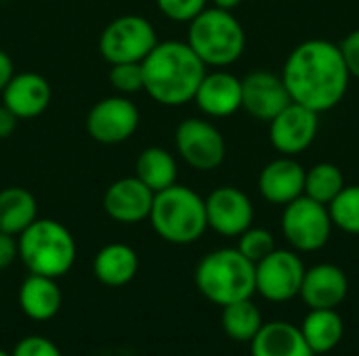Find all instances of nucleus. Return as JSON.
<instances>
[{"instance_id": "f257e3e1", "label": "nucleus", "mask_w": 359, "mask_h": 356, "mask_svg": "<svg viewBox=\"0 0 359 356\" xmlns=\"http://www.w3.org/2000/svg\"><path fill=\"white\" fill-rule=\"evenodd\" d=\"M282 80L294 103L324 113L345 99L351 76L339 44L313 38L292 48Z\"/></svg>"}, {"instance_id": "f03ea898", "label": "nucleus", "mask_w": 359, "mask_h": 356, "mask_svg": "<svg viewBox=\"0 0 359 356\" xmlns=\"http://www.w3.org/2000/svg\"><path fill=\"white\" fill-rule=\"evenodd\" d=\"M143 90L160 105L181 107L194 101L206 65L187 42H158L141 61Z\"/></svg>"}, {"instance_id": "7ed1b4c3", "label": "nucleus", "mask_w": 359, "mask_h": 356, "mask_svg": "<svg viewBox=\"0 0 359 356\" xmlns=\"http://www.w3.org/2000/svg\"><path fill=\"white\" fill-rule=\"evenodd\" d=\"M194 279L198 292L221 308L257 294L255 264L244 258L238 248H221L206 254L198 262Z\"/></svg>"}, {"instance_id": "20e7f679", "label": "nucleus", "mask_w": 359, "mask_h": 356, "mask_svg": "<svg viewBox=\"0 0 359 356\" xmlns=\"http://www.w3.org/2000/svg\"><path fill=\"white\" fill-rule=\"evenodd\" d=\"M19 258L34 275L59 279L76 262V241L67 227L53 218H36L17 235Z\"/></svg>"}, {"instance_id": "39448f33", "label": "nucleus", "mask_w": 359, "mask_h": 356, "mask_svg": "<svg viewBox=\"0 0 359 356\" xmlns=\"http://www.w3.org/2000/svg\"><path fill=\"white\" fill-rule=\"evenodd\" d=\"M147 220L160 239L175 245H189L208 229L204 199L194 189L177 183L154 195Z\"/></svg>"}, {"instance_id": "423d86ee", "label": "nucleus", "mask_w": 359, "mask_h": 356, "mask_svg": "<svg viewBox=\"0 0 359 356\" xmlns=\"http://www.w3.org/2000/svg\"><path fill=\"white\" fill-rule=\"evenodd\" d=\"M187 44L206 67H227L242 57L246 31L231 10L206 6L189 21Z\"/></svg>"}, {"instance_id": "0eeeda50", "label": "nucleus", "mask_w": 359, "mask_h": 356, "mask_svg": "<svg viewBox=\"0 0 359 356\" xmlns=\"http://www.w3.org/2000/svg\"><path fill=\"white\" fill-rule=\"evenodd\" d=\"M156 44V29L141 15L116 17L105 25L99 36V52L109 65L141 63Z\"/></svg>"}, {"instance_id": "6e6552de", "label": "nucleus", "mask_w": 359, "mask_h": 356, "mask_svg": "<svg viewBox=\"0 0 359 356\" xmlns=\"http://www.w3.org/2000/svg\"><path fill=\"white\" fill-rule=\"evenodd\" d=\"M332 229L334 225H332L328 206L307 195H301L294 201L284 206L282 233L297 252L322 250L330 241Z\"/></svg>"}, {"instance_id": "1a4fd4ad", "label": "nucleus", "mask_w": 359, "mask_h": 356, "mask_svg": "<svg viewBox=\"0 0 359 356\" xmlns=\"http://www.w3.org/2000/svg\"><path fill=\"white\" fill-rule=\"evenodd\" d=\"M175 147L181 159L200 172H210L219 168L227 153L221 130L200 118H187L177 126Z\"/></svg>"}, {"instance_id": "9d476101", "label": "nucleus", "mask_w": 359, "mask_h": 356, "mask_svg": "<svg viewBox=\"0 0 359 356\" xmlns=\"http://www.w3.org/2000/svg\"><path fill=\"white\" fill-rule=\"evenodd\" d=\"M305 277L303 260L292 250H273L267 258L255 264L257 294L269 302H288L301 292Z\"/></svg>"}, {"instance_id": "9b49d317", "label": "nucleus", "mask_w": 359, "mask_h": 356, "mask_svg": "<svg viewBox=\"0 0 359 356\" xmlns=\"http://www.w3.org/2000/svg\"><path fill=\"white\" fill-rule=\"evenodd\" d=\"M139 109L124 97L114 94L97 101L86 115V132L101 145H118L128 141L139 128Z\"/></svg>"}, {"instance_id": "f8f14e48", "label": "nucleus", "mask_w": 359, "mask_h": 356, "mask_svg": "<svg viewBox=\"0 0 359 356\" xmlns=\"http://www.w3.org/2000/svg\"><path fill=\"white\" fill-rule=\"evenodd\" d=\"M320 113L313 109L290 103L269 122V141L282 155L294 157L311 147L320 130Z\"/></svg>"}, {"instance_id": "ddd939ff", "label": "nucleus", "mask_w": 359, "mask_h": 356, "mask_svg": "<svg viewBox=\"0 0 359 356\" xmlns=\"http://www.w3.org/2000/svg\"><path fill=\"white\" fill-rule=\"evenodd\" d=\"M206 222L208 229L223 237H240L252 227L255 208L250 197L238 187H219L206 199Z\"/></svg>"}, {"instance_id": "4468645a", "label": "nucleus", "mask_w": 359, "mask_h": 356, "mask_svg": "<svg viewBox=\"0 0 359 356\" xmlns=\"http://www.w3.org/2000/svg\"><path fill=\"white\" fill-rule=\"evenodd\" d=\"M292 99L282 76L267 69H255L242 80V109L261 122H271Z\"/></svg>"}, {"instance_id": "2eb2a0df", "label": "nucleus", "mask_w": 359, "mask_h": 356, "mask_svg": "<svg viewBox=\"0 0 359 356\" xmlns=\"http://www.w3.org/2000/svg\"><path fill=\"white\" fill-rule=\"evenodd\" d=\"M154 195L137 176L118 178L103 193V210L120 225H137L149 218Z\"/></svg>"}, {"instance_id": "dca6fc26", "label": "nucleus", "mask_w": 359, "mask_h": 356, "mask_svg": "<svg viewBox=\"0 0 359 356\" xmlns=\"http://www.w3.org/2000/svg\"><path fill=\"white\" fill-rule=\"evenodd\" d=\"M53 99L50 84L36 71H19L2 90V105L8 107L19 120H34L42 115Z\"/></svg>"}, {"instance_id": "f3484780", "label": "nucleus", "mask_w": 359, "mask_h": 356, "mask_svg": "<svg viewBox=\"0 0 359 356\" xmlns=\"http://www.w3.org/2000/svg\"><path fill=\"white\" fill-rule=\"evenodd\" d=\"M194 101L208 118H229L242 109V80L223 69L206 71Z\"/></svg>"}, {"instance_id": "a211bd4d", "label": "nucleus", "mask_w": 359, "mask_h": 356, "mask_svg": "<svg viewBox=\"0 0 359 356\" xmlns=\"http://www.w3.org/2000/svg\"><path fill=\"white\" fill-rule=\"evenodd\" d=\"M349 294V279L337 264H316L305 269L299 296L309 308H339Z\"/></svg>"}, {"instance_id": "6ab92c4d", "label": "nucleus", "mask_w": 359, "mask_h": 356, "mask_svg": "<svg viewBox=\"0 0 359 356\" xmlns=\"http://www.w3.org/2000/svg\"><path fill=\"white\" fill-rule=\"evenodd\" d=\"M259 191L273 206H286L305 191V168L288 155L269 162L259 174Z\"/></svg>"}, {"instance_id": "aec40b11", "label": "nucleus", "mask_w": 359, "mask_h": 356, "mask_svg": "<svg viewBox=\"0 0 359 356\" xmlns=\"http://www.w3.org/2000/svg\"><path fill=\"white\" fill-rule=\"evenodd\" d=\"M252 356H316L303 338L301 327L288 321L263 323L250 342Z\"/></svg>"}, {"instance_id": "412c9836", "label": "nucleus", "mask_w": 359, "mask_h": 356, "mask_svg": "<svg viewBox=\"0 0 359 356\" xmlns=\"http://www.w3.org/2000/svg\"><path fill=\"white\" fill-rule=\"evenodd\" d=\"M17 298H19V306L23 315L36 323L55 319L63 302L57 281L44 275H34V273H29V277L21 283Z\"/></svg>"}, {"instance_id": "4be33fe9", "label": "nucleus", "mask_w": 359, "mask_h": 356, "mask_svg": "<svg viewBox=\"0 0 359 356\" xmlns=\"http://www.w3.org/2000/svg\"><path fill=\"white\" fill-rule=\"evenodd\" d=\"M139 271V256L126 243L103 245L93 260V275L99 283L107 287L128 285Z\"/></svg>"}, {"instance_id": "5701e85b", "label": "nucleus", "mask_w": 359, "mask_h": 356, "mask_svg": "<svg viewBox=\"0 0 359 356\" xmlns=\"http://www.w3.org/2000/svg\"><path fill=\"white\" fill-rule=\"evenodd\" d=\"M301 332L313 355H326L341 344L345 336V323L337 308H309Z\"/></svg>"}, {"instance_id": "b1692460", "label": "nucleus", "mask_w": 359, "mask_h": 356, "mask_svg": "<svg viewBox=\"0 0 359 356\" xmlns=\"http://www.w3.org/2000/svg\"><path fill=\"white\" fill-rule=\"evenodd\" d=\"M38 218V201L25 187H6L0 191V231L19 235Z\"/></svg>"}, {"instance_id": "393cba45", "label": "nucleus", "mask_w": 359, "mask_h": 356, "mask_svg": "<svg viewBox=\"0 0 359 356\" xmlns=\"http://www.w3.org/2000/svg\"><path fill=\"white\" fill-rule=\"evenodd\" d=\"M177 159L162 147H147L135 162V176L154 193H160L177 183Z\"/></svg>"}, {"instance_id": "a878e982", "label": "nucleus", "mask_w": 359, "mask_h": 356, "mask_svg": "<svg viewBox=\"0 0 359 356\" xmlns=\"http://www.w3.org/2000/svg\"><path fill=\"white\" fill-rule=\"evenodd\" d=\"M223 332L236 342H252V338L263 327V315L259 306L248 298L240 302H231L223 306L221 313Z\"/></svg>"}, {"instance_id": "bb28decb", "label": "nucleus", "mask_w": 359, "mask_h": 356, "mask_svg": "<svg viewBox=\"0 0 359 356\" xmlns=\"http://www.w3.org/2000/svg\"><path fill=\"white\" fill-rule=\"evenodd\" d=\"M345 187L343 170L337 164L322 162L316 164L311 170H305V191L303 195L328 206Z\"/></svg>"}, {"instance_id": "cd10ccee", "label": "nucleus", "mask_w": 359, "mask_h": 356, "mask_svg": "<svg viewBox=\"0 0 359 356\" xmlns=\"http://www.w3.org/2000/svg\"><path fill=\"white\" fill-rule=\"evenodd\" d=\"M332 225L349 235H359V185H345L328 204Z\"/></svg>"}, {"instance_id": "c85d7f7f", "label": "nucleus", "mask_w": 359, "mask_h": 356, "mask_svg": "<svg viewBox=\"0 0 359 356\" xmlns=\"http://www.w3.org/2000/svg\"><path fill=\"white\" fill-rule=\"evenodd\" d=\"M273 250H276V239H273L271 231H267V229L250 227L238 237V252L244 258H248L252 264L267 258Z\"/></svg>"}, {"instance_id": "c756f323", "label": "nucleus", "mask_w": 359, "mask_h": 356, "mask_svg": "<svg viewBox=\"0 0 359 356\" xmlns=\"http://www.w3.org/2000/svg\"><path fill=\"white\" fill-rule=\"evenodd\" d=\"M109 84L118 94H135L143 90L141 63H114L109 69Z\"/></svg>"}, {"instance_id": "7c9ffc66", "label": "nucleus", "mask_w": 359, "mask_h": 356, "mask_svg": "<svg viewBox=\"0 0 359 356\" xmlns=\"http://www.w3.org/2000/svg\"><path fill=\"white\" fill-rule=\"evenodd\" d=\"M208 0H156L160 13L177 23H189L206 8Z\"/></svg>"}, {"instance_id": "2f4dec72", "label": "nucleus", "mask_w": 359, "mask_h": 356, "mask_svg": "<svg viewBox=\"0 0 359 356\" xmlns=\"http://www.w3.org/2000/svg\"><path fill=\"white\" fill-rule=\"evenodd\" d=\"M11 356H63L55 342L44 336H27L15 344Z\"/></svg>"}, {"instance_id": "473e14b6", "label": "nucleus", "mask_w": 359, "mask_h": 356, "mask_svg": "<svg viewBox=\"0 0 359 356\" xmlns=\"http://www.w3.org/2000/svg\"><path fill=\"white\" fill-rule=\"evenodd\" d=\"M339 48H341V55L349 69V76L359 80V29H353L351 34H347L343 38V42L339 44Z\"/></svg>"}, {"instance_id": "72a5a7b5", "label": "nucleus", "mask_w": 359, "mask_h": 356, "mask_svg": "<svg viewBox=\"0 0 359 356\" xmlns=\"http://www.w3.org/2000/svg\"><path fill=\"white\" fill-rule=\"evenodd\" d=\"M19 258V245H17V237L2 233L0 231V271L8 269L15 260Z\"/></svg>"}, {"instance_id": "f704fd0d", "label": "nucleus", "mask_w": 359, "mask_h": 356, "mask_svg": "<svg viewBox=\"0 0 359 356\" xmlns=\"http://www.w3.org/2000/svg\"><path fill=\"white\" fill-rule=\"evenodd\" d=\"M17 122H19V118H17L8 107L0 105V141L8 138V136L15 132Z\"/></svg>"}, {"instance_id": "c9c22d12", "label": "nucleus", "mask_w": 359, "mask_h": 356, "mask_svg": "<svg viewBox=\"0 0 359 356\" xmlns=\"http://www.w3.org/2000/svg\"><path fill=\"white\" fill-rule=\"evenodd\" d=\"M15 76V67H13V59L8 57L6 50L0 48V94L6 88V84L11 82V78Z\"/></svg>"}, {"instance_id": "e433bc0d", "label": "nucleus", "mask_w": 359, "mask_h": 356, "mask_svg": "<svg viewBox=\"0 0 359 356\" xmlns=\"http://www.w3.org/2000/svg\"><path fill=\"white\" fill-rule=\"evenodd\" d=\"M244 0H212V4L215 6H219V8H227V10H233L236 6H240Z\"/></svg>"}, {"instance_id": "4c0bfd02", "label": "nucleus", "mask_w": 359, "mask_h": 356, "mask_svg": "<svg viewBox=\"0 0 359 356\" xmlns=\"http://www.w3.org/2000/svg\"><path fill=\"white\" fill-rule=\"evenodd\" d=\"M0 356H11V353H4V350H0Z\"/></svg>"}]
</instances>
